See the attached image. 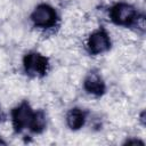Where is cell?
I'll list each match as a JSON object with an SVG mask.
<instances>
[{
    "label": "cell",
    "instance_id": "1",
    "mask_svg": "<svg viewBox=\"0 0 146 146\" xmlns=\"http://www.w3.org/2000/svg\"><path fill=\"white\" fill-rule=\"evenodd\" d=\"M110 16L113 23L122 26H128L136 23V19L138 17L135 7L125 2L116 3L115 6H113L111 8Z\"/></svg>",
    "mask_w": 146,
    "mask_h": 146
},
{
    "label": "cell",
    "instance_id": "2",
    "mask_svg": "<svg viewBox=\"0 0 146 146\" xmlns=\"http://www.w3.org/2000/svg\"><path fill=\"white\" fill-rule=\"evenodd\" d=\"M56 17L57 16H56V11L54 10V8L46 3L39 5L31 15L33 24L41 29H48L55 25Z\"/></svg>",
    "mask_w": 146,
    "mask_h": 146
},
{
    "label": "cell",
    "instance_id": "3",
    "mask_svg": "<svg viewBox=\"0 0 146 146\" xmlns=\"http://www.w3.org/2000/svg\"><path fill=\"white\" fill-rule=\"evenodd\" d=\"M25 71L31 75H43L48 68V59L38 52H30L24 58Z\"/></svg>",
    "mask_w": 146,
    "mask_h": 146
},
{
    "label": "cell",
    "instance_id": "4",
    "mask_svg": "<svg viewBox=\"0 0 146 146\" xmlns=\"http://www.w3.org/2000/svg\"><path fill=\"white\" fill-rule=\"evenodd\" d=\"M111 47V40L108 34L104 30L95 31L88 39V49L90 54L98 55L107 51Z\"/></svg>",
    "mask_w": 146,
    "mask_h": 146
},
{
    "label": "cell",
    "instance_id": "5",
    "mask_svg": "<svg viewBox=\"0 0 146 146\" xmlns=\"http://www.w3.org/2000/svg\"><path fill=\"white\" fill-rule=\"evenodd\" d=\"M33 114L34 112H32L27 103H23L19 106H17L13 111V124L15 130L21 131L22 129L29 127L33 117Z\"/></svg>",
    "mask_w": 146,
    "mask_h": 146
},
{
    "label": "cell",
    "instance_id": "6",
    "mask_svg": "<svg viewBox=\"0 0 146 146\" xmlns=\"http://www.w3.org/2000/svg\"><path fill=\"white\" fill-rule=\"evenodd\" d=\"M83 86L84 89L94 96H100L105 90V83L97 72L89 73L88 76L84 79Z\"/></svg>",
    "mask_w": 146,
    "mask_h": 146
},
{
    "label": "cell",
    "instance_id": "7",
    "mask_svg": "<svg viewBox=\"0 0 146 146\" xmlns=\"http://www.w3.org/2000/svg\"><path fill=\"white\" fill-rule=\"evenodd\" d=\"M86 115L80 108H72L66 115V123L72 130H78L84 124Z\"/></svg>",
    "mask_w": 146,
    "mask_h": 146
},
{
    "label": "cell",
    "instance_id": "8",
    "mask_svg": "<svg viewBox=\"0 0 146 146\" xmlns=\"http://www.w3.org/2000/svg\"><path fill=\"white\" fill-rule=\"evenodd\" d=\"M29 128L33 132H41L46 128V115L42 111H38L33 114Z\"/></svg>",
    "mask_w": 146,
    "mask_h": 146
},
{
    "label": "cell",
    "instance_id": "9",
    "mask_svg": "<svg viewBox=\"0 0 146 146\" xmlns=\"http://www.w3.org/2000/svg\"><path fill=\"white\" fill-rule=\"evenodd\" d=\"M5 119H6V115H5L3 111H2V110H1V107H0V122H2Z\"/></svg>",
    "mask_w": 146,
    "mask_h": 146
}]
</instances>
